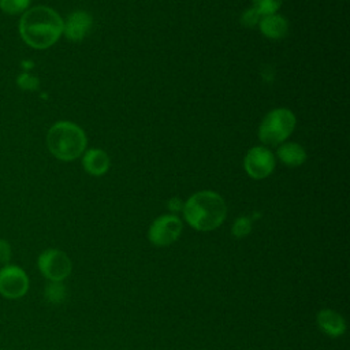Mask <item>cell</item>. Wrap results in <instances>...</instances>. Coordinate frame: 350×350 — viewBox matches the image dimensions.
Listing matches in <instances>:
<instances>
[{"label":"cell","instance_id":"1","mask_svg":"<svg viewBox=\"0 0 350 350\" xmlns=\"http://www.w3.org/2000/svg\"><path fill=\"white\" fill-rule=\"evenodd\" d=\"M63 19L46 5H36L26 10L19 21L22 40L34 49L52 46L63 34Z\"/></svg>","mask_w":350,"mask_h":350},{"label":"cell","instance_id":"2","mask_svg":"<svg viewBox=\"0 0 350 350\" xmlns=\"http://www.w3.org/2000/svg\"><path fill=\"white\" fill-rule=\"evenodd\" d=\"M227 206L224 200L215 191L202 190L193 194L183 204V216L196 230L211 231L226 219Z\"/></svg>","mask_w":350,"mask_h":350},{"label":"cell","instance_id":"3","mask_svg":"<svg viewBox=\"0 0 350 350\" xmlns=\"http://www.w3.org/2000/svg\"><path fill=\"white\" fill-rule=\"evenodd\" d=\"M49 152L62 161H72L79 157L86 148V135L83 130L67 120L56 122L46 134Z\"/></svg>","mask_w":350,"mask_h":350},{"label":"cell","instance_id":"4","mask_svg":"<svg viewBox=\"0 0 350 350\" xmlns=\"http://www.w3.org/2000/svg\"><path fill=\"white\" fill-rule=\"evenodd\" d=\"M295 115L287 108L269 111L258 127V138L265 145H279L290 137L295 129Z\"/></svg>","mask_w":350,"mask_h":350},{"label":"cell","instance_id":"5","mask_svg":"<svg viewBox=\"0 0 350 350\" xmlns=\"http://www.w3.org/2000/svg\"><path fill=\"white\" fill-rule=\"evenodd\" d=\"M40 272L51 282H62L71 272V261L67 254L57 249L44 250L37 260Z\"/></svg>","mask_w":350,"mask_h":350},{"label":"cell","instance_id":"6","mask_svg":"<svg viewBox=\"0 0 350 350\" xmlns=\"http://www.w3.org/2000/svg\"><path fill=\"white\" fill-rule=\"evenodd\" d=\"M29 290V278L26 272L12 264L0 268V295L7 299L22 298Z\"/></svg>","mask_w":350,"mask_h":350},{"label":"cell","instance_id":"7","mask_svg":"<svg viewBox=\"0 0 350 350\" xmlns=\"http://www.w3.org/2000/svg\"><path fill=\"white\" fill-rule=\"evenodd\" d=\"M182 231V221L174 215L157 217L149 228V241L156 246H167L178 239Z\"/></svg>","mask_w":350,"mask_h":350},{"label":"cell","instance_id":"8","mask_svg":"<svg viewBox=\"0 0 350 350\" xmlns=\"http://www.w3.org/2000/svg\"><path fill=\"white\" fill-rule=\"evenodd\" d=\"M243 165L250 178L262 179L273 171L275 157L268 148L254 146L246 153Z\"/></svg>","mask_w":350,"mask_h":350},{"label":"cell","instance_id":"9","mask_svg":"<svg viewBox=\"0 0 350 350\" xmlns=\"http://www.w3.org/2000/svg\"><path fill=\"white\" fill-rule=\"evenodd\" d=\"M92 25L93 19L90 14L85 11H74L67 16L66 22H63V33L68 41L79 42L89 34Z\"/></svg>","mask_w":350,"mask_h":350},{"label":"cell","instance_id":"10","mask_svg":"<svg viewBox=\"0 0 350 350\" xmlns=\"http://www.w3.org/2000/svg\"><path fill=\"white\" fill-rule=\"evenodd\" d=\"M260 31L269 40H282L288 33V22L279 14L261 16L258 22Z\"/></svg>","mask_w":350,"mask_h":350},{"label":"cell","instance_id":"11","mask_svg":"<svg viewBox=\"0 0 350 350\" xmlns=\"http://www.w3.org/2000/svg\"><path fill=\"white\" fill-rule=\"evenodd\" d=\"M82 165L86 172L90 175L98 176L103 175L108 171L109 168V157L107 152L101 149H89L85 152L83 159H82Z\"/></svg>","mask_w":350,"mask_h":350},{"label":"cell","instance_id":"12","mask_svg":"<svg viewBox=\"0 0 350 350\" xmlns=\"http://www.w3.org/2000/svg\"><path fill=\"white\" fill-rule=\"evenodd\" d=\"M317 323L320 325V328L331 335V336H339L345 332V320L342 319V316L334 310L329 309H324L321 312H319L317 314Z\"/></svg>","mask_w":350,"mask_h":350},{"label":"cell","instance_id":"13","mask_svg":"<svg viewBox=\"0 0 350 350\" xmlns=\"http://www.w3.org/2000/svg\"><path fill=\"white\" fill-rule=\"evenodd\" d=\"M278 157L282 163H284L288 167H298L305 163L306 160V152L305 149L295 142H284L280 144L278 148Z\"/></svg>","mask_w":350,"mask_h":350},{"label":"cell","instance_id":"14","mask_svg":"<svg viewBox=\"0 0 350 350\" xmlns=\"http://www.w3.org/2000/svg\"><path fill=\"white\" fill-rule=\"evenodd\" d=\"M44 295L51 304H62L66 299L67 290L62 282H51L45 286Z\"/></svg>","mask_w":350,"mask_h":350},{"label":"cell","instance_id":"15","mask_svg":"<svg viewBox=\"0 0 350 350\" xmlns=\"http://www.w3.org/2000/svg\"><path fill=\"white\" fill-rule=\"evenodd\" d=\"M31 0H0V10L8 15L22 14L29 10Z\"/></svg>","mask_w":350,"mask_h":350},{"label":"cell","instance_id":"16","mask_svg":"<svg viewBox=\"0 0 350 350\" xmlns=\"http://www.w3.org/2000/svg\"><path fill=\"white\" fill-rule=\"evenodd\" d=\"M253 8H256L261 16L276 14L283 0H252Z\"/></svg>","mask_w":350,"mask_h":350},{"label":"cell","instance_id":"17","mask_svg":"<svg viewBox=\"0 0 350 350\" xmlns=\"http://www.w3.org/2000/svg\"><path fill=\"white\" fill-rule=\"evenodd\" d=\"M16 83L18 86L22 89V90H29V92H33V90H37L38 89V85H40V81L37 77L31 75L30 72H21L16 78Z\"/></svg>","mask_w":350,"mask_h":350},{"label":"cell","instance_id":"18","mask_svg":"<svg viewBox=\"0 0 350 350\" xmlns=\"http://www.w3.org/2000/svg\"><path fill=\"white\" fill-rule=\"evenodd\" d=\"M252 230V220L246 216L238 217L232 226V234L237 238H243L246 237Z\"/></svg>","mask_w":350,"mask_h":350},{"label":"cell","instance_id":"19","mask_svg":"<svg viewBox=\"0 0 350 350\" xmlns=\"http://www.w3.org/2000/svg\"><path fill=\"white\" fill-rule=\"evenodd\" d=\"M261 19V15L260 12L256 10V8H247L243 14H242V23L246 26V27H254L256 25H258Z\"/></svg>","mask_w":350,"mask_h":350},{"label":"cell","instance_id":"20","mask_svg":"<svg viewBox=\"0 0 350 350\" xmlns=\"http://www.w3.org/2000/svg\"><path fill=\"white\" fill-rule=\"evenodd\" d=\"M11 245L5 239H0V264L7 265L11 260Z\"/></svg>","mask_w":350,"mask_h":350},{"label":"cell","instance_id":"21","mask_svg":"<svg viewBox=\"0 0 350 350\" xmlns=\"http://www.w3.org/2000/svg\"><path fill=\"white\" fill-rule=\"evenodd\" d=\"M168 208H170V211H172V212H178V211L183 209V202H182L179 198H171V200L168 201Z\"/></svg>","mask_w":350,"mask_h":350}]
</instances>
